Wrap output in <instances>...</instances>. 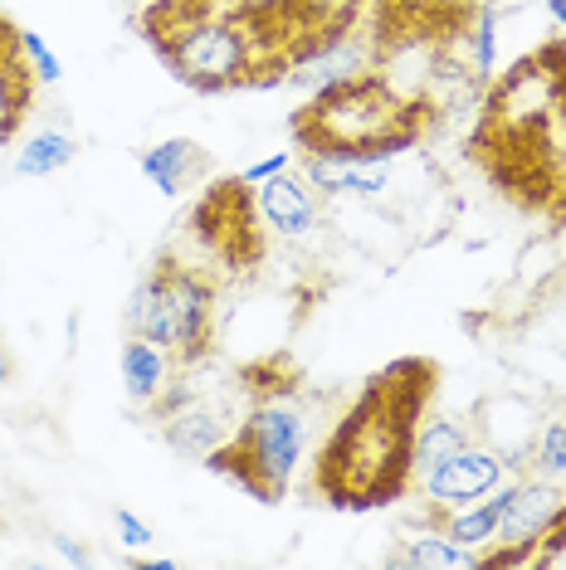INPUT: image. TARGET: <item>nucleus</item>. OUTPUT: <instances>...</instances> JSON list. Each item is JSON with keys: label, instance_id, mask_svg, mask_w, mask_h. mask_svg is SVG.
I'll return each instance as SVG.
<instances>
[{"label": "nucleus", "instance_id": "nucleus-19", "mask_svg": "<svg viewBox=\"0 0 566 570\" xmlns=\"http://www.w3.org/2000/svg\"><path fill=\"white\" fill-rule=\"evenodd\" d=\"M527 473L552 478V483H566V420H552L543 439L527 449Z\"/></svg>", "mask_w": 566, "mask_h": 570}, {"label": "nucleus", "instance_id": "nucleus-18", "mask_svg": "<svg viewBox=\"0 0 566 570\" xmlns=\"http://www.w3.org/2000/svg\"><path fill=\"white\" fill-rule=\"evenodd\" d=\"M465 444H469L465 424H455V420H430V424L420 430V439H416V483H420L424 473L440 469V463H449Z\"/></svg>", "mask_w": 566, "mask_h": 570}, {"label": "nucleus", "instance_id": "nucleus-4", "mask_svg": "<svg viewBox=\"0 0 566 570\" xmlns=\"http://www.w3.org/2000/svg\"><path fill=\"white\" fill-rule=\"evenodd\" d=\"M445 102L420 88L396 83L381 69L342 73L332 83H318L303 108H293L289 137L299 151L342 161H391L401 151L420 147L445 122Z\"/></svg>", "mask_w": 566, "mask_h": 570}, {"label": "nucleus", "instance_id": "nucleus-12", "mask_svg": "<svg viewBox=\"0 0 566 570\" xmlns=\"http://www.w3.org/2000/svg\"><path fill=\"white\" fill-rule=\"evenodd\" d=\"M215 171V157L191 137H166L152 151H142V176L162 190V196H186Z\"/></svg>", "mask_w": 566, "mask_h": 570}, {"label": "nucleus", "instance_id": "nucleus-21", "mask_svg": "<svg viewBox=\"0 0 566 570\" xmlns=\"http://www.w3.org/2000/svg\"><path fill=\"white\" fill-rule=\"evenodd\" d=\"M25 49H30V59H35V69H40V79H45V83H59V79H64V69H59L55 49H49L35 30H25Z\"/></svg>", "mask_w": 566, "mask_h": 570}, {"label": "nucleus", "instance_id": "nucleus-11", "mask_svg": "<svg viewBox=\"0 0 566 570\" xmlns=\"http://www.w3.org/2000/svg\"><path fill=\"white\" fill-rule=\"evenodd\" d=\"M498 478H504V459H498L494 449H479V444H465L449 463H440L435 473L420 478L424 488V502L440 512H459V508H474L479 498L498 488Z\"/></svg>", "mask_w": 566, "mask_h": 570}, {"label": "nucleus", "instance_id": "nucleus-3", "mask_svg": "<svg viewBox=\"0 0 566 570\" xmlns=\"http://www.w3.org/2000/svg\"><path fill=\"white\" fill-rule=\"evenodd\" d=\"M142 40L191 94H244L293 79V49L274 0H152Z\"/></svg>", "mask_w": 566, "mask_h": 570}, {"label": "nucleus", "instance_id": "nucleus-20", "mask_svg": "<svg viewBox=\"0 0 566 570\" xmlns=\"http://www.w3.org/2000/svg\"><path fill=\"white\" fill-rule=\"evenodd\" d=\"M557 556H566V502L557 508V517L547 522L543 537H537V556H533V566H552Z\"/></svg>", "mask_w": 566, "mask_h": 570}, {"label": "nucleus", "instance_id": "nucleus-14", "mask_svg": "<svg viewBox=\"0 0 566 570\" xmlns=\"http://www.w3.org/2000/svg\"><path fill=\"white\" fill-rule=\"evenodd\" d=\"M303 176L318 196H381L391 186L386 161H342V157H313L303 151Z\"/></svg>", "mask_w": 566, "mask_h": 570}, {"label": "nucleus", "instance_id": "nucleus-7", "mask_svg": "<svg viewBox=\"0 0 566 570\" xmlns=\"http://www.w3.org/2000/svg\"><path fill=\"white\" fill-rule=\"evenodd\" d=\"M186 235L221 264V274H254L269 258L264 210L244 176H221L201 190V200L186 215Z\"/></svg>", "mask_w": 566, "mask_h": 570}, {"label": "nucleus", "instance_id": "nucleus-13", "mask_svg": "<svg viewBox=\"0 0 566 570\" xmlns=\"http://www.w3.org/2000/svg\"><path fill=\"white\" fill-rule=\"evenodd\" d=\"M260 210H264V225H274L283 239H299L318 225V190L308 186V176H269L264 190H260Z\"/></svg>", "mask_w": 566, "mask_h": 570}, {"label": "nucleus", "instance_id": "nucleus-15", "mask_svg": "<svg viewBox=\"0 0 566 570\" xmlns=\"http://www.w3.org/2000/svg\"><path fill=\"white\" fill-rule=\"evenodd\" d=\"M172 375H176V366H172V356H166L162 346H152L147 336L127 332V342H123V381H127V400H133V405L152 410L166 395Z\"/></svg>", "mask_w": 566, "mask_h": 570}, {"label": "nucleus", "instance_id": "nucleus-22", "mask_svg": "<svg viewBox=\"0 0 566 570\" xmlns=\"http://www.w3.org/2000/svg\"><path fill=\"white\" fill-rule=\"evenodd\" d=\"M118 531H123V541H127V547H147V541H152V527L147 522H142V517H133V512H118Z\"/></svg>", "mask_w": 566, "mask_h": 570}, {"label": "nucleus", "instance_id": "nucleus-6", "mask_svg": "<svg viewBox=\"0 0 566 570\" xmlns=\"http://www.w3.org/2000/svg\"><path fill=\"white\" fill-rule=\"evenodd\" d=\"M127 332L162 346L176 371L201 366L215 356V342H221V283L215 274L162 249L133 288Z\"/></svg>", "mask_w": 566, "mask_h": 570}, {"label": "nucleus", "instance_id": "nucleus-1", "mask_svg": "<svg viewBox=\"0 0 566 570\" xmlns=\"http://www.w3.org/2000/svg\"><path fill=\"white\" fill-rule=\"evenodd\" d=\"M469 161L494 196L547 229H566V35L488 73Z\"/></svg>", "mask_w": 566, "mask_h": 570}, {"label": "nucleus", "instance_id": "nucleus-5", "mask_svg": "<svg viewBox=\"0 0 566 570\" xmlns=\"http://www.w3.org/2000/svg\"><path fill=\"white\" fill-rule=\"evenodd\" d=\"M240 385L250 395L244 420L230 430V439L215 453H205V469L221 473L225 483H235L244 498H254L260 508H279L289 498L293 469H299L308 449V420L293 405L303 375L283 352L250 361L240 371Z\"/></svg>", "mask_w": 566, "mask_h": 570}, {"label": "nucleus", "instance_id": "nucleus-17", "mask_svg": "<svg viewBox=\"0 0 566 570\" xmlns=\"http://www.w3.org/2000/svg\"><path fill=\"white\" fill-rule=\"evenodd\" d=\"M74 157H79V141L74 137H64V132H40V137H30L20 147V157H16V176H55L64 171Z\"/></svg>", "mask_w": 566, "mask_h": 570}, {"label": "nucleus", "instance_id": "nucleus-10", "mask_svg": "<svg viewBox=\"0 0 566 570\" xmlns=\"http://www.w3.org/2000/svg\"><path fill=\"white\" fill-rule=\"evenodd\" d=\"M40 98V69L25 49V24H16L0 10V147H10Z\"/></svg>", "mask_w": 566, "mask_h": 570}, {"label": "nucleus", "instance_id": "nucleus-2", "mask_svg": "<svg viewBox=\"0 0 566 570\" xmlns=\"http://www.w3.org/2000/svg\"><path fill=\"white\" fill-rule=\"evenodd\" d=\"M440 391V361H386L313 453L308 492L332 512H381L416 488V439Z\"/></svg>", "mask_w": 566, "mask_h": 570}, {"label": "nucleus", "instance_id": "nucleus-23", "mask_svg": "<svg viewBox=\"0 0 566 570\" xmlns=\"http://www.w3.org/2000/svg\"><path fill=\"white\" fill-rule=\"evenodd\" d=\"M279 171H289V151H274L269 161H260V166H250V171H240L250 186H264L269 176H279Z\"/></svg>", "mask_w": 566, "mask_h": 570}, {"label": "nucleus", "instance_id": "nucleus-8", "mask_svg": "<svg viewBox=\"0 0 566 570\" xmlns=\"http://www.w3.org/2000/svg\"><path fill=\"white\" fill-rule=\"evenodd\" d=\"M562 502H566L562 483H552V478H537V473L518 478V483L508 488V508H504V522H498L494 551H479V570L533 566L537 537L547 531V522L557 517Z\"/></svg>", "mask_w": 566, "mask_h": 570}, {"label": "nucleus", "instance_id": "nucleus-9", "mask_svg": "<svg viewBox=\"0 0 566 570\" xmlns=\"http://www.w3.org/2000/svg\"><path fill=\"white\" fill-rule=\"evenodd\" d=\"M367 6L371 0H274L293 49V73L308 69L313 59H323L328 49H338L347 40V30L362 20Z\"/></svg>", "mask_w": 566, "mask_h": 570}, {"label": "nucleus", "instance_id": "nucleus-16", "mask_svg": "<svg viewBox=\"0 0 566 570\" xmlns=\"http://www.w3.org/2000/svg\"><path fill=\"white\" fill-rule=\"evenodd\" d=\"M391 566H410V570H435V566H455V570H474L479 566V551L449 541L445 531H430V537H416L410 547H401L391 556Z\"/></svg>", "mask_w": 566, "mask_h": 570}, {"label": "nucleus", "instance_id": "nucleus-24", "mask_svg": "<svg viewBox=\"0 0 566 570\" xmlns=\"http://www.w3.org/2000/svg\"><path fill=\"white\" fill-rule=\"evenodd\" d=\"M55 547H59L64 556H69V561H74V566H88V561H94V556H88L84 547H74V541H69V537H55Z\"/></svg>", "mask_w": 566, "mask_h": 570}, {"label": "nucleus", "instance_id": "nucleus-25", "mask_svg": "<svg viewBox=\"0 0 566 570\" xmlns=\"http://www.w3.org/2000/svg\"><path fill=\"white\" fill-rule=\"evenodd\" d=\"M16 375V356H10V346H6V336H0V385Z\"/></svg>", "mask_w": 566, "mask_h": 570}, {"label": "nucleus", "instance_id": "nucleus-26", "mask_svg": "<svg viewBox=\"0 0 566 570\" xmlns=\"http://www.w3.org/2000/svg\"><path fill=\"white\" fill-rule=\"evenodd\" d=\"M547 10H552V20H557L562 30H566V0H547Z\"/></svg>", "mask_w": 566, "mask_h": 570}]
</instances>
